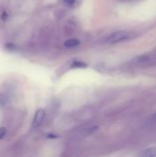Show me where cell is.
Listing matches in <instances>:
<instances>
[{"label":"cell","instance_id":"cell-2","mask_svg":"<svg viewBox=\"0 0 156 157\" xmlns=\"http://www.w3.org/2000/svg\"><path fill=\"white\" fill-rule=\"evenodd\" d=\"M45 116H46V113L43 109H38L34 115V118H33L32 127L38 128L39 126H40L41 123L43 122L44 119H45Z\"/></svg>","mask_w":156,"mask_h":157},{"label":"cell","instance_id":"cell-1","mask_svg":"<svg viewBox=\"0 0 156 157\" xmlns=\"http://www.w3.org/2000/svg\"><path fill=\"white\" fill-rule=\"evenodd\" d=\"M131 38V33L126 31V30H118L113 33H111L108 39L107 42L109 44H115V43H120L125 40H128Z\"/></svg>","mask_w":156,"mask_h":157},{"label":"cell","instance_id":"cell-6","mask_svg":"<svg viewBox=\"0 0 156 157\" xmlns=\"http://www.w3.org/2000/svg\"><path fill=\"white\" fill-rule=\"evenodd\" d=\"M6 134V128L5 127H0V140L3 139Z\"/></svg>","mask_w":156,"mask_h":157},{"label":"cell","instance_id":"cell-3","mask_svg":"<svg viewBox=\"0 0 156 157\" xmlns=\"http://www.w3.org/2000/svg\"><path fill=\"white\" fill-rule=\"evenodd\" d=\"M140 157H156V147H150L143 151Z\"/></svg>","mask_w":156,"mask_h":157},{"label":"cell","instance_id":"cell-4","mask_svg":"<svg viewBox=\"0 0 156 157\" xmlns=\"http://www.w3.org/2000/svg\"><path fill=\"white\" fill-rule=\"evenodd\" d=\"M80 44V40L77 39H69L64 42V46L66 48H74Z\"/></svg>","mask_w":156,"mask_h":157},{"label":"cell","instance_id":"cell-8","mask_svg":"<svg viewBox=\"0 0 156 157\" xmlns=\"http://www.w3.org/2000/svg\"><path fill=\"white\" fill-rule=\"evenodd\" d=\"M6 18H7V13L4 11V12L2 13V16H1V19H2L3 21H6Z\"/></svg>","mask_w":156,"mask_h":157},{"label":"cell","instance_id":"cell-5","mask_svg":"<svg viewBox=\"0 0 156 157\" xmlns=\"http://www.w3.org/2000/svg\"><path fill=\"white\" fill-rule=\"evenodd\" d=\"M73 66L74 67H78V68H86V64L83 62H80V61H75L74 63H73Z\"/></svg>","mask_w":156,"mask_h":157},{"label":"cell","instance_id":"cell-7","mask_svg":"<svg viewBox=\"0 0 156 157\" xmlns=\"http://www.w3.org/2000/svg\"><path fill=\"white\" fill-rule=\"evenodd\" d=\"M75 1H76V0H64L65 4L68 5V6H73V5L75 3Z\"/></svg>","mask_w":156,"mask_h":157},{"label":"cell","instance_id":"cell-9","mask_svg":"<svg viewBox=\"0 0 156 157\" xmlns=\"http://www.w3.org/2000/svg\"><path fill=\"white\" fill-rule=\"evenodd\" d=\"M154 120H156V113L154 114Z\"/></svg>","mask_w":156,"mask_h":157}]
</instances>
